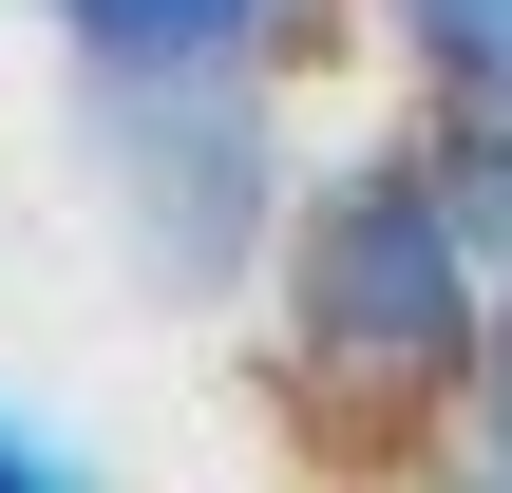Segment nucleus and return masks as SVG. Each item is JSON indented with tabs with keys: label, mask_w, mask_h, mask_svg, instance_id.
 Instances as JSON below:
<instances>
[{
	"label": "nucleus",
	"mask_w": 512,
	"mask_h": 493,
	"mask_svg": "<svg viewBox=\"0 0 512 493\" xmlns=\"http://www.w3.org/2000/svg\"><path fill=\"white\" fill-rule=\"evenodd\" d=\"M437 190H456V228H475V266L512 285V114H456V133H437Z\"/></svg>",
	"instance_id": "39448f33"
},
{
	"label": "nucleus",
	"mask_w": 512,
	"mask_h": 493,
	"mask_svg": "<svg viewBox=\"0 0 512 493\" xmlns=\"http://www.w3.org/2000/svg\"><path fill=\"white\" fill-rule=\"evenodd\" d=\"M76 475V437H57V418H19V399H0V493H57Z\"/></svg>",
	"instance_id": "0eeeda50"
},
{
	"label": "nucleus",
	"mask_w": 512,
	"mask_h": 493,
	"mask_svg": "<svg viewBox=\"0 0 512 493\" xmlns=\"http://www.w3.org/2000/svg\"><path fill=\"white\" fill-rule=\"evenodd\" d=\"M399 57L437 76V114H512V0H399Z\"/></svg>",
	"instance_id": "20e7f679"
},
{
	"label": "nucleus",
	"mask_w": 512,
	"mask_h": 493,
	"mask_svg": "<svg viewBox=\"0 0 512 493\" xmlns=\"http://www.w3.org/2000/svg\"><path fill=\"white\" fill-rule=\"evenodd\" d=\"M285 0H57V57L76 76H171V57H266Z\"/></svg>",
	"instance_id": "7ed1b4c3"
},
{
	"label": "nucleus",
	"mask_w": 512,
	"mask_h": 493,
	"mask_svg": "<svg viewBox=\"0 0 512 493\" xmlns=\"http://www.w3.org/2000/svg\"><path fill=\"white\" fill-rule=\"evenodd\" d=\"M475 456H494V475H512V304H494V323H475Z\"/></svg>",
	"instance_id": "423d86ee"
},
{
	"label": "nucleus",
	"mask_w": 512,
	"mask_h": 493,
	"mask_svg": "<svg viewBox=\"0 0 512 493\" xmlns=\"http://www.w3.org/2000/svg\"><path fill=\"white\" fill-rule=\"evenodd\" d=\"M285 323L323 380H475L494 266H475L437 152H342L285 190Z\"/></svg>",
	"instance_id": "f257e3e1"
},
{
	"label": "nucleus",
	"mask_w": 512,
	"mask_h": 493,
	"mask_svg": "<svg viewBox=\"0 0 512 493\" xmlns=\"http://www.w3.org/2000/svg\"><path fill=\"white\" fill-rule=\"evenodd\" d=\"M95 171H114V247L171 304H228L247 266H285V114L266 57H171V76H95Z\"/></svg>",
	"instance_id": "f03ea898"
}]
</instances>
